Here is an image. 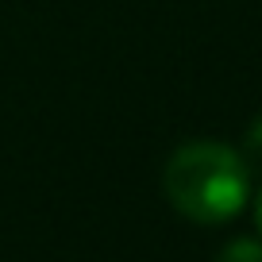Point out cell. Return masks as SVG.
Here are the masks:
<instances>
[{"label":"cell","mask_w":262,"mask_h":262,"mask_svg":"<svg viewBox=\"0 0 262 262\" xmlns=\"http://www.w3.org/2000/svg\"><path fill=\"white\" fill-rule=\"evenodd\" d=\"M162 185L181 216L196 224H224L247 208L251 170L239 150L212 139H196L170 155Z\"/></svg>","instance_id":"1"},{"label":"cell","mask_w":262,"mask_h":262,"mask_svg":"<svg viewBox=\"0 0 262 262\" xmlns=\"http://www.w3.org/2000/svg\"><path fill=\"white\" fill-rule=\"evenodd\" d=\"M254 228H258V239H262V189L254 196Z\"/></svg>","instance_id":"4"},{"label":"cell","mask_w":262,"mask_h":262,"mask_svg":"<svg viewBox=\"0 0 262 262\" xmlns=\"http://www.w3.org/2000/svg\"><path fill=\"white\" fill-rule=\"evenodd\" d=\"M216 262H262V239H251V235L231 239V243L216 254Z\"/></svg>","instance_id":"2"},{"label":"cell","mask_w":262,"mask_h":262,"mask_svg":"<svg viewBox=\"0 0 262 262\" xmlns=\"http://www.w3.org/2000/svg\"><path fill=\"white\" fill-rule=\"evenodd\" d=\"M247 155H243V162H247V170H254V166H262V116L247 127Z\"/></svg>","instance_id":"3"}]
</instances>
